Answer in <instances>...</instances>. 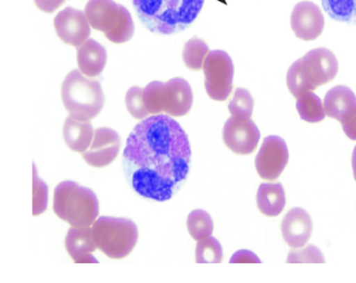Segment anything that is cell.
<instances>
[{"label": "cell", "mask_w": 356, "mask_h": 283, "mask_svg": "<svg viewBox=\"0 0 356 283\" xmlns=\"http://www.w3.org/2000/svg\"><path fill=\"white\" fill-rule=\"evenodd\" d=\"M187 229L193 239L196 241L204 239L213 234V219L207 211L195 210L187 218Z\"/></svg>", "instance_id": "obj_24"}, {"label": "cell", "mask_w": 356, "mask_h": 283, "mask_svg": "<svg viewBox=\"0 0 356 283\" xmlns=\"http://www.w3.org/2000/svg\"><path fill=\"white\" fill-rule=\"evenodd\" d=\"M62 99L72 118L84 121L97 118L105 103L104 90L99 81L86 78L77 70L68 74L63 81Z\"/></svg>", "instance_id": "obj_4"}, {"label": "cell", "mask_w": 356, "mask_h": 283, "mask_svg": "<svg viewBox=\"0 0 356 283\" xmlns=\"http://www.w3.org/2000/svg\"><path fill=\"white\" fill-rule=\"evenodd\" d=\"M140 21L152 33L171 35L188 29L204 0H133Z\"/></svg>", "instance_id": "obj_2"}, {"label": "cell", "mask_w": 356, "mask_h": 283, "mask_svg": "<svg viewBox=\"0 0 356 283\" xmlns=\"http://www.w3.org/2000/svg\"><path fill=\"white\" fill-rule=\"evenodd\" d=\"M312 231V219L303 209H292L286 214L282 222V234L284 240L292 248H300L307 245Z\"/></svg>", "instance_id": "obj_15"}, {"label": "cell", "mask_w": 356, "mask_h": 283, "mask_svg": "<svg viewBox=\"0 0 356 283\" xmlns=\"http://www.w3.org/2000/svg\"><path fill=\"white\" fill-rule=\"evenodd\" d=\"M54 211L58 218L71 227H91L99 218V200L88 188L65 181L55 188Z\"/></svg>", "instance_id": "obj_3"}, {"label": "cell", "mask_w": 356, "mask_h": 283, "mask_svg": "<svg viewBox=\"0 0 356 283\" xmlns=\"http://www.w3.org/2000/svg\"><path fill=\"white\" fill-rule=\"evenodd\" d=\"M352 165L353 170V176H355V179L356 181V147H355V149H353V152Z\"/></svg>", "instance_id": "obj_34"}, {"label": "cell", "mask_w": 356, "mask_h": 283, "mask_svg": "<svg viewBox=\"0 0 356 283\" xmlns=\"http://www.w3.org/2000/svg\"><path fill=\"white\" fill-rule=\"evenodd\" d=\"M289 160V148L284 139L268 136L255 158V168L259 176L266 181H276L283 173Z\"/></svg>", "instance_id": "obj_9"}, {"label": "cell", "mask_w": 356, "mask_h": 283, "mask_svg": "<svg viewBox=\"0 0 356 283\" xmlns=\"http://www.w3.org/2000/svg\"><path fill=\"white\" fill-rule=\"evenodd\" d=\"M340 124L345 134L353 141H356V109L347 118L343 119Z\"/></svg>", "instance_id": "obj_31"}, {"label": "cell", "mask_w": 356, "mask_h": 283, "mask_svg": "<svg viewBox=\"0 0 356 283\" xmlns=\"http://www.w3.org/2000/svg\"><path fill=\"white\" fill-rule=\"evenodd\" d=\"M97 248L107 257L120 260L130 255L138 241V227L127 218L102 216L92 225Z\"/></svg>", "instance_id": "obj_6"}, {"label": "cell", "mask_w": 356, "mask_h": 283, "mask_svg": "<svg viewBox=\"0 0 356 283\" xmlns=\"http://www.w3.org/2000/svg\"><path fill=\"white\" fill-rule=\"evenodd\" d=\"M84 13L92 28L102 31L113 43H126L133 38V17L125 7L113 0H89Z\"/></svg>", "instance_id": "obj_7"}, {"label": "cell", "mask_w": 356, "mask_h": 283, "mask_svg": "<svg viewBox=\"0 0 356 283\" xmlns=\"http://www.w3.org/2000/svg\"><path fill=\"white\" fill-rule=\"evenodd\" d=\"M145 107L149 115L181 118L186 115L193 106L194 96L191 86L186 79L176 78L168 83L152 81L144 89Z\"/></svg>", "instance_id": "obj_5"}, {"label": "cell", "mask_w": 356, "mask_h": 283, "mask_svg": "<svg viewBox=\"0 0 356 283\" xmlns=\"http://www.w3.org/2000/svg\"><path fill=\"white\" fill-rule=\"evenodd\" d=\"M49 204V186L37 175L35 165H33V214L34 216L44 213Z\"/></svg>", "instance_id": "obj_28"}, {"label": "cell", "mask_w": 356, "mask_h": 283, "mask_svg": "<svg viewBox=\"0 0 356 283\" xmlns=\"http://www.w3.org/2000/svg\"><path fill=\"white\" fill-rule=\"evenodd\" d=\"M209 47L202 39H190L184 46L183 52V59L184 63L189 70H202L203 63L209 54Z\"/></svg>", "instance_id": "obj_23"}, {"label": "cell", "mask_w": 356, "mask_h": 283, "mask_svg": "<svg viewBox=\"0 0 356 283\" xmlns=\"http://www.w3.org/2000/svg\"><path fill=\"white\" fill-rule=\"evenodd\" d=\"M223 260V250L220 243L215 237L209 236L197 241L196 263L220 264Z\"/></svg>", "instance_id": "obj_25"}, {"label": "cell", "mask_w": 356, "mask_h": 283, "mask_svg": "<svg viewBox=\"0 0 356 283\" xmlns=\"http://www.w3.org/2000/svg\"><path fill=\"white\" fill-rule=\"evenodd\" d=\"M65 0H34L36 6L44 13L55 12L60 6L65 3Z\"/></svg>", "instance_id": "obj_33"}, {"label": "cell", "mask_w": 356, "mask_h": 283, "mask_svg": "<svg viewBox=\"0 0 356 283\" xmlns=\"http://www.w3.org/2000/svg\"><path fill=\"white\" fill-rule=\"evenodd\" d=\"M323 105L328 118L341 122L356 109V96L349 87L336 86L327 92Z\"/></svg>", "instance_id": "obj_16"}, {"label": "cell", "mask_w": 356, "mask_h": 283, "mask_svg": "<svg viewBox=\"0 0 356 283\" xmlns=\"http://www.w3.org/2000/svg\"><path fill=\"white\" fill-rule=\"evenodd\" d=\"M191 147L180 124L154 115L137 124L127 139L124 175L137 195L165 202L180 191L191 166Z\"/></svg>", "instance_id": "obj_1"}, {"label": "cell", "mask_w": 356, "mask_h": 283, "mask_svg": "<svg viewBox=\"0 0 356 283\" xmlns=\"http://www.w3.org/2000/svg\"><path fill=\"white\" fill-rule=\"evenodd\" d=\"M260 137L259 129L252 119L232 116L224 125V144L236 154H252L257 148Z\"/></svg>", "instance_id": "obj_10"}, {"label": "cell", "mask_w": 356, "mask_h": 283, "mask_svg": "<svg viewBox=\"0 0 356 283\" xmlns=\"http://www.w3.org/2000/svg\"><path fill=\"white\" fill-rule=\"evenodd\" d=\"M254 107V100L246 89L237 88L233 99L229 103L228 109L232 116L237 118L250 119Z\"/></svg>", "instance_id": "obj_27"}, {"label": "cell", "mask_w": 356, "mask_h": 283, "mask_svg": "<svg viewBox=\"0 0 356 283\" xmlns=\"http://www.w3.org/2000/svg\"><path fill=\"white\" fill-rule=\"evenodd\" d=\"M296 108L300 118L308 123L321 122L326 116L323 100L313 92L297 99Z\"/></svg>", "instance_id": "obj_21"}, {"label": "cell", "mask_w": 356, "mask_h": 283, "mask_svg": "<svg viewBox=\"0 0 356 283\" xmlns=\"http://www.w3.org/2000/svg\"><path fill=\"white\" fill-rule=\"evenodd\" d=\"M231 263H261L259 258L249 250H240L234 254Z\"/></svg>", "instance_id": "obj_32"}, {"label": "cell", "mask_w": 356, "mask_h": 283, "mask_svg": "<svg viewBox=\"0 0 356 283\" xmlns=\"http://www.w3.org/2000/svg\"><path fill=\"white\" fill-rule=\"evenodd\" d=\"M202 70L208 96L217 102H225L234 88V63L228 53L222 50L209 52Z\"/></svg>", "instance_id": "obj_8"}, {"label": "cell", "mask_w": 356, "mask_h": 283, "mask_svg": "<svg viewBox=\"0 0 356 283\" xmlns=\"http://www.w3.org/2000/svg\"><path fill=\"white\" fill-rule=\"evenodd\" d=\"M55 30L59 38L65 44L80 47L91 34L90 24L86 13L72 7L65 8L54 19Z\"/></svg>", "instance_id": "obj_12"}, {"label": "cell", "mask_w": 356, "mask_h": 283, "mask_svg": "<svg viewBox=\"0 0 356 283\" xmlns=\"http://www.w3.org/2000/svg\"><path fill=\"white\" fill-rule=\"evenodd\" d=\"M65 250L75 263H81L84 257L97 250L92 227H71L65 237Z\"/></svg>", "instance_id": "obj_19"}, {"label": "cell", "mask_w": 356, "mask_h": 283, "mask_svg": "<svg viewBox=\"0 0 356 283\" xmlns=\"http://www.w3.org/2000/svg\"><path fill=\"white\" fill-rule=\"evenodd\" d=\"M65 144L73 152L83 153L93 141L95 131L90 121L79 120L70 115L63 129Z\"/></svg>", "instance_id": "obj_18"}, {"label": "cell", "mask_w": 356, "mask_h": 283, "mask_svg": "<svg viewBox=\"0 0 356 283\" xmlns=\"http://www.w3.org/2000/svg\"><path fill=\"white\" fill-rule=\"evenodd\" d=\"M325 19L320 8L310 1H302L294 7L291 28L295 35L303 41H313L323 33Z\"/></svg>", "instance_id": "obj_14"}, {"label": "cell", "mask_w": 356, "mask_h": 283, "mask_svg": "<svg viewBox=\"0 0 356 283\" xmlns=\"http://www.w3.org/2000/svg\"><path fill=\"white\" fill-rule=\"evenodd\" d=\"M286 261L290 264H324L325 263V259L323 257V252L318 248H316L315 245H308V247L302 248V250L296 248V250L290 251Z\"/></svg>", "instance_id": "obj_30"}, {"label": "cell", "mask_w": 356, "mask_h": 283, "mask_svg": "<svg viewBox=\"0 0 356 283\" xmlns=\"http://www.w3.org/2000/svg\"><path fill=\"white\" fill-rule=\"evenodd\" d=\"M321 3L334 20L356 25V0H321Z\"/></svg>", "instance_id": "obj_22"}, {"label": "cell", "mask_w": 356, "mask_h": 283, "mask_svg": "<svg viewBox=\"0 0 356 283\" xmlns=\"http://www.w3.org/2000/svg\"><path fill=\"white\" fill-rule=\"evenodd\" d=\"M144 89L134 86L128 90L126 94V107L131 115L138 120H143L149 115L143 99Z\"/></svg>", "instance_id": "obj_29"}, {"label": "cell", "mask_w": 356, "mask_h": 283, "mask_svg": "<svg viewBox=\"0 0 356 283\" xmlns=\"http://www.w3.org/2000/svg\"><path fill=\"white\" fill-rule=\"evenodd\" d=\"M77 60L81 72L89 78H93L100 75L104 70L107 62V52L94 39H88L79 49Z\"/></svg>", "instance_id": "obj_17"}, {"label": "cell", "mask_w": 356, "mask_h": 283, "mask_svg": "<svg viewBox=\"0 0 356 283\" xmlns=\"http://www.w3.org/2000/svg\"><path fill=\"white\" fill-rule=\"evenodd\" d=\"M121 139L117 131L109 128L95 129L93 141L83 154V160L96 168L111 165L120 152Z\"/></svg>", "instance_id": "obj_13"}, {"label": "cell", "mask_w": 356, "mask_h": 283, "mask_svg": "<svg viewBox=\"0 0 356 283\" xmlns=\"http://www.w3.org/2000/svg\"><path fill=\"white\" fill-rule=\"evenodd\" d=\"M286 83L290 92L296 99H299L300 97L303 96L307 92L315 91L313 87L311 86L305 73H303L300 59L296 60L293 65L290 66L286 74Z\"/></svg>", "instance_id": "obj_26"}, {"label": "cell", "mask_w": 356, "mask_h": 283, "mask_svg": "<svg viewBox=\"0 0 356 283\" xmlns=\"http://www.w3.org/2000/svg\"><path fill=\"white\" fill-rule=\"evenodd\" d=\"M303 73L316 90L333 81L339 72V62L331 50L318 47L300 58Z\"/></svg>", "instance_id": "obj_11"}, {"label": "cell", "mask_w": 356, "mask_h": 283, "mask_svg": "<svg viewBox=\"0 0 356 283\" xmlns=\"http://www.w3.org/2000/svg\"><path fill=\"white\" fill-rule=\"evenodd\" d=\"M257 207L266 216H279L286 207V192L281 184H262L257 195Z\"/></svg>", "instance_id": "obj_20"}]
</instances>
